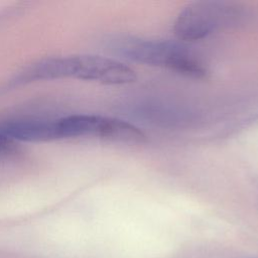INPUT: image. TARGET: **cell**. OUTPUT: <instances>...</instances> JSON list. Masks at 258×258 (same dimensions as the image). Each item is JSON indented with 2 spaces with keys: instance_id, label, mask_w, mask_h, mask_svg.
<instances>
[{
  "instance_id": "5b68a950",
  "label": "cell",
  "mask_w": 258,
  "mask_h": 258,
  "mask_svg": "<svg viewBox=\"0 0 258 258\" xmlns=\"http://www.w3.org/2000/svg\"><path fill=\"white\" fill-rule=\"evenodd\" d=\"M249 258H258V257H249Z\"/></svg>"
},
{
  "instance_id": "6da1fadb",
  "label": "cell",
  "mask_w": 258,
  "mask_h": 258,
  "mask_svg": "<svg viewBox=\"0 0 258 258\" xmlns=\"http://www.w3.org/2000/svg\"><path fill=\"white\" fill-rule=\"evenodd\" d=\"M76 79L105 85H127L137 79L136 73L123 62L100 55L80 54L51 57L29 68L22 81Z\"/></svg>"
},
{
  "instance_id": "3957f363",
  "label": "cell",
  "mask_w": 258,
  "mask_h": 258,
  "mask_svg": "<svg viewBox=\"0 0 258 258\" xmlns=\"http://www.w3.org/2000/svg\"><path fill=\"white\" fill-rule=\"evenodd\" d=\"M241 9L228 2L200 1L188 4L177 14L173 32L183 41L200 40L213 32L235 24Z\"/></svg>"
},
{
  "instance_id": "7a4b0ae2",
  "label": "cell",
  "mask_w": 258,
  "mask_h": 258,
  "mask_svg": "<svg viewBox=\"0 0 258 258\" xmlns=\"http://www.w3.org/2000/svg\"><path fill=\"white\" fill-rule=\"evenodd\" d=\"M118 49L130 60L166 68L185 77L204 79L208 75L202 57L189 46L177 41L129 38L124 39Z\"/></svg>"
},
{
  "instance_id": "277c9868",
  "label": "cell",
  "mask_w": 258,
  "mask_h": 258,
  "mask_svg": "<svg viewBox=\"0 0 258 258\" xmlns=\"http://www.w3.org/2000/svg\"><path fill=\"white\" fill-rule=\"evenodd\" d=\"M15 151V146L12 140L0 135V157L7 156Z\"/></svg>"
}]
</instances>
